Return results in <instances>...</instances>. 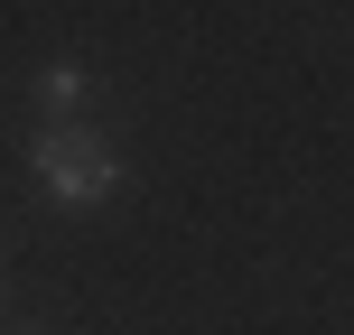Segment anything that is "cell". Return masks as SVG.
Segmentation results:
<instances>
[{"label": "cell", "instance_id": "obj_1", "mask_svg": "<svg viewBox=\"0 0 354 335\" xmlns=\"http://www.w3.org/2000/svg\"><path fill=\"white\" fill-rule=\"evenodd\" d=\"M37 186L56 195V205H103L112 186H122V159H112L93 131H75V122H56L47 140H37Z\"/></svg>", "mask_w": 354, "mask_h": 335}, {"label": "cell", "instance_id": "obj_2", "mask_svg": "<svg viewBox=\"0 0 354 335\" xmlns=\"http://www.w3.org/2000/svg\"><path fill=\"white\" fill-rule=\"evenodd\" d=\"M75 93H84V66H47V103H56V112H66V103H75Z\"/></svg>", "mask_w": 354, "mask_h": 335}]
</instances>
